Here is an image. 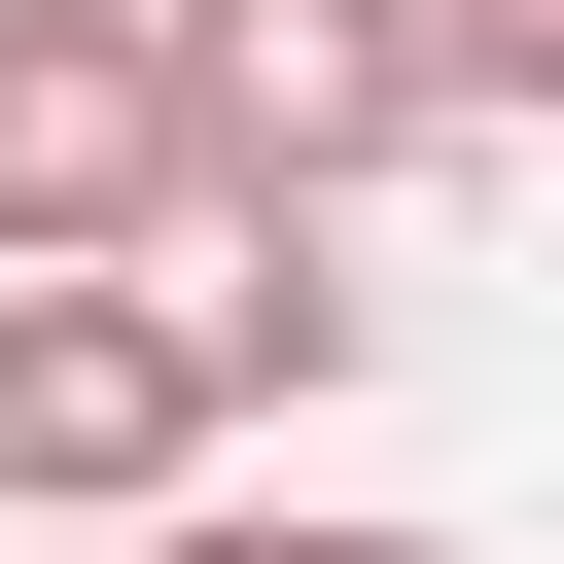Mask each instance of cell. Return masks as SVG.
Wrapping results in <instances>:
<instances>
[{
  "instance_id": "1",
  "label": "cell",
  "mask_w": 564,
  "mask_h": 564,
  "mask_svg": "<svg viewBox=\"0 0 564 564\" xmlns=\"http://www.w3.org/2000/svg\"><path fill=\"white\" fill-rule=\"evenodd\" d=\"M141 35H176V212H212V247L423 176V35H388V0H141Z\"/></svg>"
},
{
  "instance_id": "2",
  "label": "cell",
  "mask_w": 564,
  "mask_h": 564,
  "mask_svg": "<svg viewBox=\"0 0 564 564\" xmlns=\"http://www.w3.org/2000/svg\"><path fill=\"white\" fill-rule=\"evenodd\" d=\"M176 494H212L176 282H0V529H176Z\"/></svg>"
},
{
  "instance_id": "3",
  "label": "cell",
  "mask_w": 564,
  "mask_h": 564,
  "mask_svg": "<svg viewBox=\"0 0 564 564\" xmlns=\"http://www.w3.org/2000/svg\"><path fill=\"white\" fill-rule=\"evenodd\" d=\"M176 247V35L141 0H0V282Z\"/></svg>"
},
{
  "instance_id": "4",
  "label": "cell",
  "mask_w": 564,
  "mask_h": 564,
  "mask_svg": "<svg viewBox=\"0 0 564 564\" xmlns=\"http://www.w3.org/2000/svg\"><path fill=\"white\" fill-rule=\"evenodd\" d=\"M176 352H212V388H352V352H388L352 212H247V282H176Z\"/></svg>"
},
{
  "instance_id": "5",
  "label": "cell",
  "mask_w": 564,
  "mask_h": 564,
  "mask_svg": "<svg viewBox=\"0 0 564 564\" xmlns=\"http://www.w3.org/2000/svg\"><path fill=\"white\" fill-rule=\"evenodd\" d=\"M388 35H423V141H529L564 106V0H388Z\"/></svg>"
},
{
  "instance_id": "6",
  "label": "cell",
  "mask_w": 564,
  "mask_h": 564,
  "mask_svg": "<svg viewBox=\"0 0 564 564\" xmlns=\"http://www.w3.org/2000/svg\"><path fill=\"white\" fill-rule=\"evenodd\" d=\"M141 564H458V529H247V494H176Z\"/></svg>"
}]
</instances>
